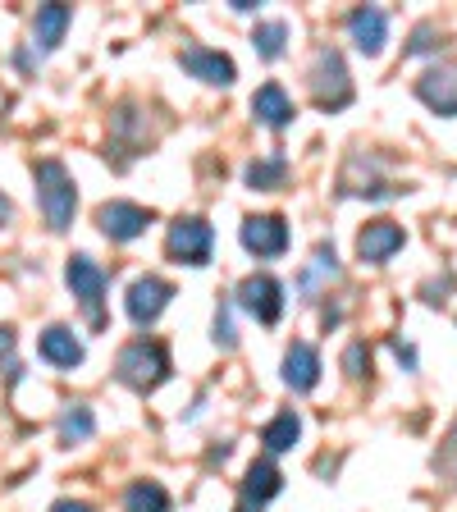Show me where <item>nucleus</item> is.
<instances>
[{
  "label": "nucleus",
  "mask_w": 457,
  "mask_h": 512,
  "mask_svg": "<svg viewBox=\"0 0 457 512\" xmlns=\"http://www.w3.org/2000/svg\"><path fill=\"white\" fill-rule=\"evenodd\" d=\"M115 375L128 384V389H156L165 375H170V352L156 339H133L124 352L115 357Z\"/></svg>",
  "instance_id": "1"
},
{
  "label": "nucleus",
  "mask_w": 457,
  "mask_h": 512,
  "mask_svg": "<svg viewBox=\"0 0 457 512\" xmlns=\"http://www.w3.org/2000/svg\"><path fill=\"white\" fill-rule=\"evenodd\" d=\"M37 197H42L46 224H51L55 234H64V229L74 224L78 188H74V174L64 170L60 160H42V165H37Z\"/></svg>",
  "instance_id": "2"
},
{
  "label": "nucleus",
  "mask_w": 457,
  "mask_h": 512,
  "mask_svg": "<svg viewBox=\"0 0 457 512\" xmlns=\"http://www.w3.org/2000/svg\"><path fill=\"white\" fill-rule=\"evenodd\" d=\"M311 96H316L320 110H343L352 101V78H348V64L334 46H320L316 60H311Z\"/></svg>",
  "instance_id": "3"
},
{
  "label": "nucleus",
  "mask_w": 457,
  "mask_h": 512,
  "mask_svg": "<svg viewBox=\"0 0 457 512\" xmlns=\"http://www.w3.org/2000/svg\"><path fill=\"white\" fill-rule=\"evenodd\" d=\"M64 279L74 288V298L83 302L87 311V325L92 330H106V270L96 266L92 256H69V266H64Z\"/></svg>",
  "instance_id": "4"
},
{
  "label": "nucleus",
  "mask_w": 457,
  "mask_h": 512,
  "mask_svg": "<svg viewBox=\"0 0 457 512\" xmlns=\"http://www.w3.org/2000/svg\"><path fill=\"white\" fill-rule=\"evenodd\" d=\"M165 247H170V256L179 261V266H206V261H211V247H215V234H211V224L206 220L188 215V220L170 224Z\"/></svg>",
  "instance_id": "5"
},
{
  "label": "nucleus",
  "mask_w": 457,
  "mask_h": 512,
  "mask_svg": "<svg viewBox=\"0 0 457 512\" xmlns=\"http://www.w3.org/2000/svg\"><path fill=\"white\" fill-rule=\"evenodd\" d=\"M238 302H243L247 316H256L261 325H275L284 316V284L275 275H247L238 284Z\"/></svg>",
  "instance_id": "6"
},
{
  "label": "nucleus",
  "mask_w": 457,
  "mask_h": 512,
  "mask_svg": "<svg viewBox=\"0 0 457 512\" xmlns=\"http://www.w3.org/2000/svg\"><path fill=\"white\" fill-rule=\"evenodd\" d=\"M416 96H421L435 115H457V60L430 64L426 74L416 78Z\"/></svg>",
  "instance_id": "7"
},
{
  "label": "nucleus",
  "mask_w": 457,
  "mask_h": 512,
  "mask_svg": "<svg viewBox=\"0 0 457 512\" xmlns=\"http://www.w3.org/2000/svg\"><path fill=\"white\" fill-rule=\"evenodd\" d=\"M170 298H174V284H165L160 275H142V279H133V288H128V320L133 325H151V320L160 316V311L170 307Z\"/></svg>",
  "instance_id": "8"
},
{
  "label": "nucleus",
  "mask_w": 457,
  "mask_h": 512,
  "mask_svg": "<svg viewBox=\"0 0 457 512\" xmlns=\"http://www.w3.org/2000/svg\"><path fill=\"white\" fill-rule=\"evenodd\" d=\"M96 224H101L106 238L128 243V238H138L151 224V211H142L138 202H106V206H96Z\"/></svg>",
  "instance_id": "9"
},
{
  "label": "nucleus",
  "mask_w": 457,
  "mask_h": 512,
  "mask_svg": "<svg viewBox=\"0 0 457 512\" xmlns=\"http://www.w3.org/2000/svg\"><path fill=\"white\" fill-rule=\"evenodd\" d=\"M238 238H243V247L252 256H279L288 247V224L279 215H247Z\"/></svg>",
  "instance_id": "10"
},
{
  "label": "nucleus",
  "mask_w": 457,
  "mask_h": 512,
  "mask_svg": "<svg viewBox=\"0 0 457 512\" xmlns=\"http://www.w3.org/2000/svg\"><path fill=\"white\" fill-rule=\"evenodd\" d=\"M403 243H407L403 224H394V220H371L362 234H357V256H362V261H371V266H380V261H389V256H394Z\"/></svg>",
  "instance_id": "11"
},
{
  "label": "nucleus",
  "mask_w": 457,
  "mask_h": 512,
  "mask_svg": "<svg viewBox=\"0 0 457 512\" xmlns=\"http://www.w3.org/2000/svg\"><path fill=\"white\" fill-rule=\"evenodd\" d=\"M183 69L192 78H202V83H215V87H229L234 83V60L220 51H206V46H183Z\"/></svg>",
  "instance_id": "12"
},
{
  "label": "nucleus",
  "mask_w": 457,
  "mask_h": 512,
  "mask_svg": "<svg viewBox=\"0 0 457 512\" xmlns=\"http://www.w3.org/2000/svg\"><path fill=\"white\" fill-rule=\"evenodd\" d=\"M320 380V357L311 343H293V348L284 352V384L293 389V394H311Z\"/></svg>",
  "instance_id": "13"
},
{
  "label": "nucleus",
  "mask_w": 457,
  "mask_h": 512,
  "mask_svg": "<svg viewBox=\"0 0 457 512\" xmlns=\"http://www.w3.org/2000/svg\"><path fill=\"white\" fill-rule=\"evenodd\" d=\"M348 32H352V42H357V51L362 55H380L384 37H389V19H384V10L362 5V10L348 14Z\"/></svg>",
  "instance_id": "14"
},
{
  "label": "nucleus",
  "mask_w": 457,
  "mask_h": 512,
  "mask_svg": "<svg viewBox=\"0 0 457 512\" xmlns=\"http://www.w3.org/2000/svg\"><path fill=\"white\" fill-rule=\"evenodd\" d=\"M252 115L270 128H284L293 119V101H288V92L279 83H266V87H256V96H252Z\"/></svg>",
  "instance_id": "15"
},
{
  "label": "nucleus",
  "mask_w": 457,
  "mask_h": 512,
  "mask_svg": "<svg viewBox=\"0 0 457 512\" xmlns=\"http://www.w3.org/2000/svg\"><path fill=\"white\" fill-rule=\"evenodd\" d=\"M42 357L51 366H78L83 362V343L74 339L69 325H51V330L42 334Z\"/></svg>",
  "instance_id": "16"
},
{
  "label": "nucleus",
  "mask_w": 457,
  "mask_h": 512,
  "mask_svg": "<svg viewBox=\"0 0 457 512\" xmlns=\"http://www.w3.org/2000/svg\"><path fill=\"white\" fill-rule=\"evenodd\" d=\"M284 490V476H279V467L275 462H252V467H247V480H243V494H247V503H256V508H261V503L266 499H275V494Z\"/></svg>",
  "instance_id": "17"
},
{
  "label": "nucleus",
  "mask_w": 457,
  "mask_h": 512,
  "mask_svg": "<svg viewBox=\"0 0 457 512\" xmlns=\"http://www.w3.org/2000/svg\"><path fill=\"white\" fill-rule=\"evenodd\" d=\"M69 5H42L37 10V23H32V32H37V46L42 51H55V46L64 42V28H69Z\"/></svg>",
  "instance_id": "18"
},
{
  "label": "nucleus",
  "mask_w": 457,
  "mask_h": 512,
  "mask_svg": "<svg viewBox=\"0 0 457 512\" xmlns=\"http://www.w3.org/2000/svg\"><path fill=\"white\" fill-rule=\"evenodd\" d=\"M298 435H302L298 412H279L275 421H270V426L261 430V444H266L270 453H288V448L298 444Z\"/></svg>",
  "instance_id": "19"
},
{
  "label": "nucleus",
  "mask_w": 457,
  "mask_h": 512,
  "mask_svg": "<svg viewBox=\"0 0 457 512\" xmlns=\"http://www.w3.org/2000/svg\"><path fill=\"white\" fill-rule=\"evenodd\" d=\"M124 512H170V494L160 490L156 480H138L124 494Z\"/></svg>",
  "instance_id": "20"
},
{
  "label": "nucleus",
  "mask_w": 457,
  "mask_h": 512,
  "mask_svg": "<svg viewBox=\"0 0 457 512\" xmlns=\"http://www.w3.org/2000/svg\"><path fill=\"white\" fill-rule=\"evenodd\" d=\"M334 275H339V256H334L330 243H320L316 256H311V270L302 275V293H307V298H316V293H320V279H334Z\"/></svg>",
  "instance_id": "21"
},
{
  "label": "nucleus",
  "mask_w": 457,
  "mask_h": 512,
  "mask_svg": "<svg viewBox=\"0 0 457 512\" xmlns=\"http://www.w3.org/2000/svg\"><path fill=\"white\" fill-rule=\"evenodd\" d=\"M92 430H96V416H92V407H83V403H74L60 416V444H78V439H87Z\"/></svg>",
  "instance_id": "22"
},
{
  "label": "nucleus",
  "mask_w": 457,
  "mask_h": 512,
  "mask_svg": "<svg viewBox=\"0 0 457 512\" xmlns=\"http://www.w3.org/2000/svg\"><path fill=\"white\" fill-rule=\"evenodd\" d=\"M284 42H288L284 23H261V28L252 32V46H256L261 60H279V55H284Z\"/></svg>",
  "instance_id": "23"
},
{
  "label": "nucleus",
  "mask_w": 457,
  "mask_h": 512,
  "mask_svg": "<svg viewBox=\"0 0 457 512\" xmlns=\"http://www.w3.org/2000/svg\"><path fill=\"white\" fill-rule=\"evenodd\" d=\"M284 174H288V160L284 156L252 160V165H247V183H252V188H279V183H284Z\"/></svg>",
  "instance_id": "24"
},
{
  "label": "nucleus",
  "mask_w": 457,
  "mask_h": 512,
  "mask_svg": "<svg viewBox=\"0 0 457 512\" xmlns=\"http://www.w3.org/2000/svg\"><path fill=\"white\" fill-rule=\"evenodd\" d=\"M343 371H348L352 380H362V375L371 371V348H366V343H352V348L343 352Z\"/></svg>",
  "instance_id": "25"
},
{
  "label": "nucleus",
  "mask_w": 457,
  "mask_h": 512,
  "mask_svg": "<svg viewBox=\"0 0 457 512\" xmlns=\"http://www.w3.org/2000/svg\"><path fill=\"white\" fill-rule=\"evenodd\" d=\"M215 343H220V348H234V343H238V334H234V316H229V307L215 311Z\"/></svg>",
  "instance_id": "26"
},
{
  "label": "nucleus",
  "mask_w": 457,
  "mask_h": 512,
  "mask_svg": "<svg viewBox=\"0 0 457 512\" xmlns=\"http://www.w3.org/2000/svg\"><path fill=\"white\" fill-rule=\"evenodd\" d=\"M439 471H444V476L457 485V430L444 439V448H439Z\"/></svg>",
  "instance_id": "27"
},
{
  "label": "nucleus",
  "mask_w": 457,
  "mask_h": 512,
  "mask_svg": "<svg viewBox=\"0 0 457 512\" xmlns=\"http://www.w3.org/2000/svg\"><path fill=\"white\" fill-rule=\"evenodd\" d=\"M430 37H435V28H430V23H426V28H416V42L407 46V55H421V51H430V46H435V42H430Z\"/></svg>",
  "instance_id": "28"
},
{
  "label": "nucleus",
  "mask_w": 457,
  "mask_h": 512,
  "mask_svg": "<svg viewBox=\"0 0 457 512\" xmlns=\"http://www.w3.org/2000/svg\"><path fill=\"white\" fill-rule=\"evenodd\" d=\"M51 512H96V508H92V503H78V499H60Z\"/></svg>",
  "instance_id": "29"
},
{
  "label": "nucleus",
  "mask_w": 457,
  "mask_h": 512,
  "mask_svg": "<svg viewBox=\"0 0 457 512\" xmlns=\"http://www.w3.org/2000/svg\"><path fill=\"white\" fill-rule=\"evenodd\" d=\"M394 352H398V362H403L407 371H412V366H416V352L407 348V343H394Z\"/></svg>",
  "instance_id": "30"
},
{
  "label": "nucleus",
  "mask_w": 457,
  "mask_h": 512,
  "mask_svg": "<svg viewBox=\"0 0 457 512\" xmlns=\"http://www.w3.org/2000/svg\"><path fill=\"white\" fill-rule=\"evenodd\" d=\"M10 348H14V330H10V325H0V357H5Z\"/></svg>",
  "instance_id": "31"
},
{
  "label": "nucleus",
  "mask_w": 457,
  "mask_h": 512,
  "mask_svg": "<svg viewBox=\"0 0 457 512\" xmlns=\"http://www.w3.org/2000/svg\"><path fill=\"white\" fill-rule=\"evenodd\" d=\"M10 215H14V206H10V197H0V224H10Z\"/></svg>",
  "instance_id": "32"
},
{
  "label": "nucleus",
  "mask_w": 457,
  "mask_h": 512,
  "mask_svg": "<svg viewBox=\"0 0 457 512\" xmlns=\"http://www.w3.org/2000/svg\"><path fill=\"white\" fill-rule=\"evenodd\" d=\"M238 512H261V508H252V503H243V508H238Z\"/></svg>",
  "instance_id": "33"
}]
</instances>
